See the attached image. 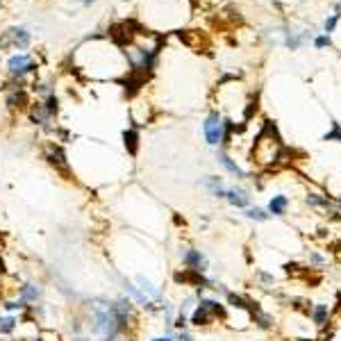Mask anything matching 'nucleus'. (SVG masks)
<instances>
[{"mask_svg":"<svg viewBox=\"0 0 341 341\" xmlns=\"http://www.w3.org/2000/svg\"><path fill=\"white\" fill-rule=\"evenodd\" d=\"M91 332L100 341H118V335L123 332L121 323L116 319L114 305H93L91 307Z\"/></svg>","mask_w":341,"mask_h":341,"instance_id":"1","label":"nucleus"},{"mask_svg":"<svg viewBox=\"0 0 341 341\" xmlns=\"http://www.w3.org/2000/svg\"><path fill=\"white\" fill-rule=\"evenodd\" d=\"M203 130H205V139H207V144L210 146H218V144H223L225 141V121L218 116L216 112L207 116Z\"/></svg>","mask_w":341,"mask_h":341,"instance_id":"2","label":"nucleus"},{"mask_svg":"<svg viewBox=\"0 0 341 341\" xmlns=\"http://www.w3.org/2000/svg\"><path fill=\"white\" fill-rule=\"evenodd\" d=\"M182 262H184V266L187 269H191V271H200V273H205L207 271V257L200 253V250H193V248H187L182 253Z\"/></svg>","mask_w":341,"mask_h":341,"instance_id":"3","label":"nucleus"},{"mask_svg":"<svg viewBox=\"0 0 341 341\" xmlns=\"http://www.w3.org/2000/svg\"><path fill=\"white\" fill-rule=\"evenodd\" d=\"M7 68H9V73H12V75H23V73L32 71L34 62L27 57V55H14V57L9 59V64H7Z\"/></svg>","mask_w":341,"mask_h":341,"instance_id":"4","label":"nucleus"},{"mask_svg":"<svg viewBox=\"0 0 341 341\" xmlns=\"http://www.w3.org/2000/svg\"><path fill=\"white\" fill-rule=\"evenodd\" d=\"M225 200H228L232 207H239V210H243V207H248L250 196H248V191L239 189V187H230V189H225Z\"/></svg>","mask_w":341,"mask_h":341,"instance_id":"5","label":"nucleus"},{"mask_svg":"<svg viewBox=\"0 0 341 341\" xmlns=\"http://www.w3.org/2000/svg\"><path fill=\"white\" fill-rule=\"evenodd\" d=\"M212 321H214V314H212L210 307H207V305H205V300L200 298V302L196 305V309L191 312V323L200 328V325H210Z\"/></svg>","mask_w":341,"mask_h":341,"instance_id":"6","label":"nucleus"},{"mask_svg":"<svg viewBox=\"0 0 341 341\" xmlns=\"http://www.w3.org/2000/svg\"><path fill=\"white\" fill-rule=\"evenodd\" d=\"M41 298V287L34 282H25L23 287L19 289V300L30 305V302H37Z\"/></svg>","mask_w":341,"mask_h":341,"instance_id":"7","label":"nucleus"},{"mask_svg":"<svg viewBox=\"0 0 341 341\" xmlns=\"http://www.w3.org/2000/svg\"><path fill=\"white\" fill-rule=\"evenodd\" d=\"M46 157L48 162L55 166L57 170H62V173H66L68 170V164H66V157H64V152H62V148H57V146H50L46 152Z\"/></svg>","mask_w":341,"mask_h":341,"instance_id":"8","label":"nucleus"},{"mask_svg":"<svg viewBox=\"0 0 341 341\" xmlns=\"http://www.w3.org/2000/svg\"><path fill=\"white\" fill-rule=\"evenodd\" d=\"M137 282H139V289L146 294V298L148 300H162V289H157L155 284L150 282V280H146V277H137Z\"/></svg>","mask_w":341,"mask_h":341,"instance_id":"9","label":"nucleus"},{"mask_svg":"<svg viewBox=\"0 0 341 341\" xmlns=\"http://www.w3.org/2000/svg\"><path fill=\"white\" fill-rule=\"evenodd\" d=\"M289 207V198L287 196H273L269 203V212L273 214V216H282L284 212H287Z\"/></svg>","mask_w":341,"mask_h":341,"instance_id":"10","label":"nucleus"},{"mask_svg":"<svg viewBox=\"0 0 341 341\" xmlns=\"http://www.w3.org/2000/svg\"><path fill=\"white\" fill-rule=\"evenodd\" d=\"M218 164L223 166L228 173H232L234 177H246V173H243V170L236 166V162H232V159H230L225 152H218Z\"/></svg>","mask_w":341,"mask_h":341,"instance_id":"11","label":"nucleus"},{"mask_svg":"<svg viewBox=\"0 0 341 341\" xmlns=\"http://www.w3.org/2000/svg\"><path fill=\"white\" fill-rule=\"evenodd\" d=\"M205 187L212 191V196L216 198H225V187H223V180L216 175H210L207 180H205Z\"/></svg>","mask_w":341,"mask_h":341,"instance_id":"12","label":"nucleus"},{"mask_svg":"<svg viewBox=\"0 0 341 341\" xmlns=\"http://www.w3.org/2000/svg\"><path fill=\"white\" fill-rule=\"evenodd\" d=\"M123 139H125V148H128V152H130V155H137V150H139V134H137V132H134V130H125Z\"/></svg>","mask_w":341,"mask_h":341,"instance_id":"13","label":"nucleus"},{"mask_svg":"<svg viewBox=\"0 0 341 341\" xmlns=\"http://www.w3.org/2000/svg\"><path fill=\"white\" fill-rule=\"evenodd\" d=\"M330 316V309L328 305H316L314 309H312V319H314L316 325H325V321H328Z\"/></svg>","mask_w":341,"mask_h":341,"instance_id":"14","label":"nucleus"},{"mask_svg":"<svg viewBox=\"0 0 341 341\" xmlns=\"http://www.w3.org/2000/svg\"><path fill=\"white\" fill-rule=\"evenodd\" d=\"M253 319H255V323L259 325L262 330H269V328H273V316L271 314H264V312H253Z\"/></svg>","mask_w":341,"mask_h":341,"instance_id":"15","label":"nucleus"},{"mask_svg":"<svg viewBox=\"0 0 341 341\" xmlns=\"http://www.w3.org/2000/svg\"><path fill=\"white\" fill-rule=\"evenodd\" d=\"M16 330V316H0V335H12Z\"/></svg>","mask_w":341,"mask_h":341,"instance_id":"16","label":"nucleus"},{"mask_svg":"<svg viewBox=\"0 0 341 341\" xmlns=\"http://www.w3.org/2000/svg\"><path fill=\"white\" fill-rule=\"evenodd\" d=\"M225 296H228V302L234 309H241V312L248 309V300H246V298H241V296H236V294H225Z\"/></svg>","mask_w":341,"mask_h":341,"instance_id":"17","label":"nucleus"},{"mask_svg":"<svg viewBox=\"0 0 341 341\" xmlns=\"http://www.w3.org/2000/svg\"><path fill=\"white\" fill-rule=\"evenodd\" d=\"M246 216L253 218V221H259V223L269 221V214H266L264 210H259V207H250V210H246Z\"/></svg>","mask_w":341,"mask_h":341,"instance_id":"18","label":"nucleus"},{"mask_svg":"<svg viewBox=\"0 0 341 341\" xmlns=\"http://www.w3.org/2000/svg\"><path fill=\"white\" fill-rule=\"evenodd\" d=\"M307 205H312V207H330V203H328V198H323V196H319V193H309L307 198Z\"/></svg>","mask_w":341,"mask_h":341,"instance_id":"19","label":"nucleus"},{"mask_svg":"<svg viewBox=\"0 0 341 341\" xmlns=\"http://www.w3.org/2000/svg\"><path fill=\"white\" fill-rule=\"evenodd\" d=\"M323 141H341V125L335 123V130L328 132V134L323 137Z\"/></svg>","mask_w":341,"mask_h":341,"instance_id":"20","label":"nucleus"},{"mask_svg":"<svg viewBox=\"0 0 341 341\" xmlns=\"http://www.w3.org/2000/svg\"><path fill=\"white\" fill-rule=\"evenodd\" d=\"M39 341H62V337L57 332H53V330H46V332L39 335Z\"/></svg>","mask_w":341,"mask_h":341,"instance_id":"21","label":"nucleus"},{"mask_svg":"<svg viewBox=\"0 0 341 341\" xmlns=\"http://www.w3.org/2000/svg\"><path fill=\"white\" fill-rule=\"evenodd\" d=\"M337 21H339V14H335V16H330V19L325 21V32H335Z\"/></svg>","mask_w":341,"mask_h":341,"instance_id":"22","label":"nucleus"},{"mask_svg":"<svg viewBox=\"0 0 341 341\" xmlns=\"http://www.w3.org/2000/svg\"><path fill=\"white\" fill-rule=\"evenodd\" d=\"M257 277L262 280L264 284H273V276L271 273H264V271H257Z\"/></svg>","mask_w":341,"mask_h":341,"instance_id":"23","label":"nucleus"},{"mask_svg":"<svg viewBox=\"0 0 341 341\" xmlns=\"http://www.w3.org/2000/svg\"><path fill=\"white\" fill-rule=\"evenodd\" d=\"M316 48H325V46H330V39L328 37H316Z\"/></svg>","mask_w":341,"mask_h":341,"instance_id":"24","label":"nucleus"},{"mask_svg":"<svg viewBox=\"0 0 341 341\" xmlns=\"http://www.w3.org/2000/svg\"><path fill=\"white\" fill-rule=\"evenodd\" d=\"M309 262H312V264H319V266H321V264H325V259H323L321 255H316V253H312V255H309Z\"/></svg>","mask_w":341,"mask_h":341,"instance_id":"25","label":"nucleus"},{"mask_svg":"<svg viewBox=\"0 0 341 341\" xmlns=\"http://www.w3.org/2000/svg\"><path fill=\"white\" fill-rule=\"evenodd\" d=\"M177 339H180V341H193V339H191V335H189V332H184V330H180V335H177Z\"/></svg>","mask_w":341,"mask_h":341,"instance_id":"26","label":"nucleus"},{"mask_svg":"<svg viewBox=\"0 0 341 341\" xmlns=\"http://www.w3.org/2000/svg\"><path fill=\"white\" fill-rule=\"evenodd\" d=\"M150 341H173L170 337H155V339H150Z\"/></svg>","mask_w":341,"mask_h":341,"instance_id":"27","label":"nucleus"},{"mask_svg":"<svg viewBox=\"0 0 341 341\" xmlns=\"http://www.w3.org/2000/svg\"><path fill=\"white\" fill-rule=\"evenodd\" d=\"M5 259H2V257H0V273H5Z\"/></svg>","mask_w":341,"mask_h":341,"instance_id":"28","label":"nucleus"},{"mask_svg":"<svg viewBox=\"0 0 341 341\" xmlns=\"http://www.w3.org/2000/svg\"><path fill=\"white\" fill-rule=\"evenodd\" d=\"M73 341H86V339H85V337H75V339H73Z\"/></svg>","mask_w":341,"mask_h":341,"instance_id":"29","label":"nucleus"},{"mask_svg":"<svg viewBox=\"0 0 341 341\" xmlns=\"http://www.w3.org/2000/svg\"><path fill=\"white\" fill-rule=\"evenodd\" d=\"M339 214H341V198H339Z\"/></svg>","mask_w":341,"mask_h":341,"instance_id":"30","label":"nucleus"}]
</instances>
